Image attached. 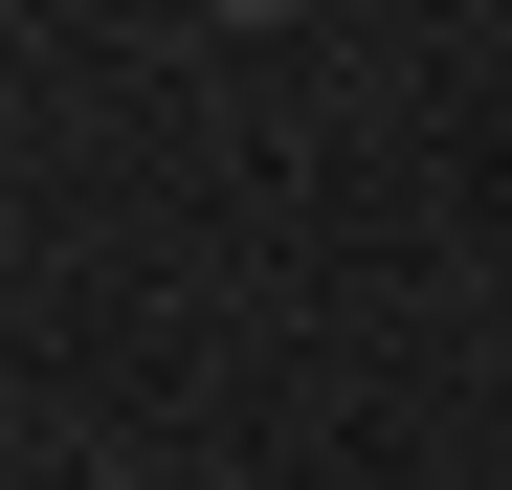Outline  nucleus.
Instances as JSON below:
<instances>
[{"label": "nucleus", "instance_id": "obj_1", "mask_svg": "<svg viewBox=\"0 0 512 490\" xmlns=\"http://www.w3.org/2000/svg\"><path fill=\"white\" fill-rule=\"evenodd\" d=\"M223 23H268V0H223Z\"/></svg>", "mask_w": 512, "mask_h": 490}]
</instances>
